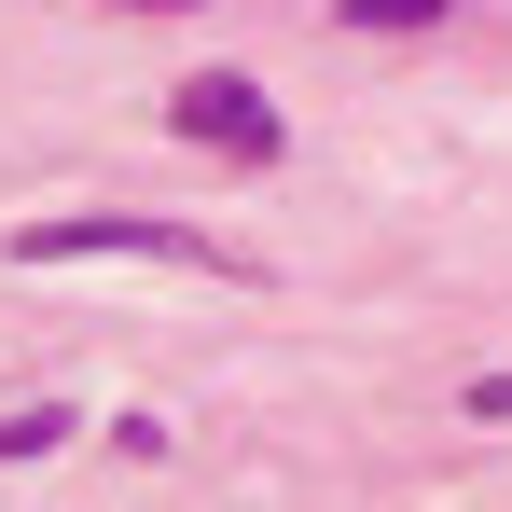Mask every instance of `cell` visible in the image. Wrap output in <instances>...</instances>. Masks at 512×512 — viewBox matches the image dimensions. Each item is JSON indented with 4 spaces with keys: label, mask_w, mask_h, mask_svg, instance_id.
Here are the masks:
<instances>
[{
    "label": "cell",
    "mask_w": 512,
    "mask_h": 512,
    "mask_svg": "<svg viewBox=\"0 0 512 512\" xmlns=\"http://www.w3.org/2000/svg\"><path fill=\"white\" fill-rule=\"evenodd\" d=\"M125 14H180V0H125Z\"/></svg>",
    "instance_id": "277c9868"
},
{
    "label": "cell",
    "mask_w": 512,
    "mask_h": 512,
    "mask_svg": "<svg viewBox=\"0 0 512 512\" xmlns=\"http://www.w3.org/2000/svg\"><path fill=\"white\" fill-rule=\"evenodd\" d=\"M70 250H153V263H194L208 277V236H180V222H28L14 263H70Z\"/></svg>",
    "instance_id": "7a4b0ae2"
},
{
    "label": "cell",
    "mask_w": 512,
    "mask_h": 512,
    "mask_svg": "<svg viewBox=\"0 0 512 512\" xmlns=\"http://www.w3.org/2000/svg\"><path fill=\"white\" fill-rule=\"evenodd\" d=\"M443 0H346V28H429Z\"/></svg>",
    "instance_id": "3957f363"
},
{
    "label": "cell",
    "mask_w": 512,
    "mask_h": 512,
    "mask_svg": "<svg viewBox=\"0 0 512 512\" xmlns=\"http://www.w3.org/2000/svg\"><path fill=\"white\" fill-rule=\"evenodd\" d=\"M167 125L194 153H222V167H277V153H291V125H277V97H263L250 70H194V84L167 97Z\"/></svg>",
    "instance_id": "6da1fadb"
}]
</instances>
